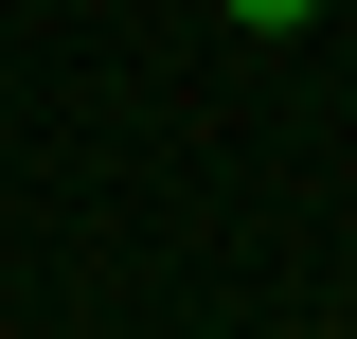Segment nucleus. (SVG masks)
Segmentation results:
<instances>
[{
  "instance_id": "obj_1",
  "label": "nucleus",
  "mask_w": 357,
  "mask_h": 339,
  "mask_svg": "<svg viewBox=\"0 0 357 339\" xmlns=\"http://www.w3.org/2000/svg\"><path fill=\"white\" fill-rule=\"evenodd\" d=\"M286 18H304V0H232V36H286Z\"/></svg>"
}]
</instances>
